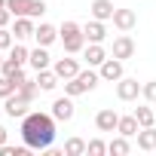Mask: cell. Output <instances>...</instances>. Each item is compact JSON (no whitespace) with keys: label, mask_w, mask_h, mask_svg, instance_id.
I'll return each instance as SVG.
<instances>
[{"label":"cell","mask_w":156,"mask_h":156,"mask_svg":"<svg viewBox=\"0 0 156 156\" xmlns=\"http://www.w3.org/2000/svg\"><path fill=\"white\" fill-rule=\"evenodd\" d=\"M55 122L58 119L52 113H40V110L28 113L22 119V141L31 150H49L52 141H55Z\"/></svg>","instance_id":"cell-1"},{"label":"cell","mask_w":156,"mask_h":156,"mask_svg":"<svg viewBox=\"0 0 156 156\" xmlns=\"http://www.w3.org/2000/svg\"><path fill=\"white\" fill-rule=\"evenodd\" d=\"M58 34H61V43H64V52L67 55H76V52H83L86 49V34H83V28L76 25V22H61V28H58Z\"/></svg>","instance_id":"cell-2"},{"label":"cell","mask_w":156,"mask_h":156,"mask_svg":"<svg viewBox=\"0 0 156 156\" xmlns=\"http://www.w3.org/2000/svg\"><path fill=\"white\" fill-rule=\"evenodd\" d=\"M101 83V73L98 70H80L73 76V80H64V95H70V98H76V95H83V92H92L95 86Z\"/></svg>","instance_id":"cell-3"},{"label":"cell","mask_w":156,"mask_h":156,"mask_svg":"<svg viewBox=\"0 0 156 156\" xmlns=\"http://www.w3.org/2000/svg\"><path fill=\"white\" fill-rule=\"evenodd\" d=\"M28 104H31V101H25L19 92H16V95H9V98H3V110H6V116H9V119H25V116L31 113V110H28Z\"/></svg>","instance_id":"cell-4"},{"label":"cell","mask_w":156,"mask_h":156,"mask_svg":"<svg viewBox=\"0 0 156 156\" xmlns=\"http://www.w3.org/2000/svg\"><path fill=\"white\" fill-rule=\"evenodd\" d=\"M141 83L135 80V76H122V80H116V98L119 101H135L138 95H141Z\"/></svg>","instance_id":"cell-5"},{"label":"cell","mask_w":156,"mask_h":156,"mask_svg":"<svg viewBox=\"0 0 156 156\" xmlns=\"http://www.w3.org/2000/svg\"><path fill=\"white\" fill-rule=\"evenodd\" d=\"M49 113H52L58 122H70V119H73V113H76V107H73V98H70V95H64V98H55Z\"/></svg>","instance_id":"cell-6"},{"label":"cell","mask_w":156,"mask_h":156,"mask_svg":"<svg viewBox=\"0 0 156 156\" xmlns=\"http://www.w3.org/2000/svg\"><path fill=\"white\" fill-rule=\"evenodd\" d=\"M98 73H101V80H107V83H116V80H122V76H126V67H122V61L119 58H107L101 67H98Z\"/></svg>","instance_id":"cell-7"},{"label":"cell","mask_w":156,"mask_h":156,"mask_svg":"<svg viewBox=\"0 0 156 156\" xmlns=\"http://www.w3.org/2000/svg\"><path fill=\"white\" fill-rule=\"evenodd\" d=\"M116 126H119V113H116V110L104 107V110L95 113V129H98V132H116Z\"/></svg>","instance_id":"cell-8"},{"label":"cell","mask_w":156,"mask_h":156,"mask_svg":"<svg viewBox=\"0 0 156 156\" xmlns=\"http://www.w3.org/2000/svg\"><path fill=\"white\" fill-rule=\"evenodd\" d=\"M52 70L58 73V80H73V76L80 73V61L76 58H55Z\"/></svg>","instance_id":"cell-9"},{"label":"cell","mask_w":156,"mask_h":156,"mask_svg":"<svg viewBox=\"0 0 156 156\" xmlns=\"http://www.w3.org/2000/svg\"><path fill=\"white\" fill-rule=\"evenodd\" d=\"M110 22H113V28H119L122 34H129V31L138 25V16H135V9H116Z\"/></svg>","instance_id":"cell-10"},{"label":"cell","mask_w":156,"mask_h":156,"mask_svg":"<svg viewBox=\"0 0 156 156\" xmlns=\"http://www.w3.org/2000/svg\"><path fill=\"white\" fill-rule=\"evenodd\" d=\"M34 31H37V25H34V19L31 16H19L16 19V25H12V37L22 43V40H28V37H34Z\"/></svg>","instance_id":"cell-11"},{"label":"cell","mask_w":156,"mask_h":156,"mask_svg":"<svg viewBox=\"0 0 156 156\" xmlns=\"http://www.w3.org/2000/svg\"><path fill=\"white\" fill-rule=\"evenodd\" d=\"M132 55H135V40H132L129 34H119V37L113 40V58L126 61V58H132Z\"/></svg>","instance_id":"cell-12"},{"label":"cell","mask_w":156,"mask_h":156,"mask_svg":"<svg viewBox=\"0 0 156 156\" xmlns=\"http://www.w3.org/2000/svg\"><path fill=\"white\" fill-rule=\"evenodd\" d=\"M83 55H86V64H89V67H101V64L110 58V55H107V49H104L101 43H89V46L83 49Z\"/></svg>","instance_id":"cell-13"},{"label":"cell","mask_w":156,"mask_h":156,"mask_svg":"<svg viewBox=\"0 0 156 156\" xmlns=\"http://www.w3.org/2000/svg\"><path fill=\"white\" fill-rule=\"evenodd\" d=\"M89 12H92V19H98V22H110L113 12H116V6H113V0H92Z\"/></svg>","instance_id":"cell-14"},{"label":"cell","mask_w":156,"mask_h":156,"mask_svg":"<svg viewBox=\"0 0 156 156\" xmlns=\"http://www.w3.org/2000/svg\"><path fill=\"white\" fill-rule=\"evenodd\" d=\"M83 34H86L89 43H104V40H107V28H104V22H98V19L86 22V25H83Z\"/></svg>","instance_id":"cell-15"},{"label":"cell","mask_w":156,"mask_h":156,"mask_svg":"<svg viewBox=\"0 0 156 156\" xmlns=\"http://www.w3.org/2000/svg\"><path fill=\"white\" fill-rule=\"evenodd\" d=\"M61 34H58V28L55 25H37V31H34V40H37V46H52L55 40H58Z\"/></svg>","instance_id":"cell-16"},{"label":"cell","mask_w":156,"mask_h":156,"mask_svg":"<svg viewBox=\"0 0 156 156\" xmlns=\"http://www.w3.org/2000/svg\"><path fill=\"white\" fill-rule=\"evenodd\" d=\"M28 64H31L34 70H46V67L52 64V55L46 52V46H37V49H31V58H28Z\"/></svg>","instance_id":"cell-17"},{"label":"cell","mask_w":156,"mask_h":156,"mask_svg":"<svg viewBox=\"0 0 156 156\" xmlns=\"http://www.w3.org/2000/svg\"><path fill=\"white\" fill-rule=\"evenodd\" d=\"M58 83H61V80H58V73H55L52 67H46V70H37V86H40L43 92H52Z\"/></svg>","instance_id":"cell-18"},{"label":"cell","mask_w":156,"mask_h":156,"mask_svg":"<svg viewBox=\"0 0 156 156\" xmlns=\"http://www.w3.org/2000/svg\"><path fill=\"white\" fill-rule=\"evenodd\" d=\"M135 138H138V147H141V150H147V153H150V150H156V129H153V126L141 129Z\"/></svg>","instance_id":"cell-19"},{"label":"cell","mask_w":156,"mask_h":156,"mask_svg":"<svg viewBox=\"0 0 156 156\" xmlns=\"http://www.w3.org/2000/svg\"><path fill=\"white\" fill-rule=\"evenodd\" d=\"M116 132H119V135H126V138H135V135L141 132V126H138L135 113H132V116H119V126H116Z\"/></svg>","instance_id":"cell-20"},{"label":"cell","mask_w":156,"mask_h":156,"mask_svg":"<svg viewBox=\"0 0 156 156\" xmlns=\"http://www.w3.org/2000/svg\"><path fill=\"white\" fill-rule=\"evenodd\" d=\"M129 150H132V144H129L126 135H119V138H113V141L107 144V153H110V156H126Z\"/></svg>","instance_id":"cell-21"},{"label":"cell","mask_w":156,"mask_h":156,"mask_svg":"<svg viewBox=\"0 0 156 156\" xmlns=\"http://www.w3.org/2000/svg\"><path fill=\"white\" fill-rule=\"evenodd\" d=\"M61 153H64V156H83V153H86V141H83V138H67Z\"/></svg>","instance_id":"cell-22"},{"label":"cell","mask_w":156,"mask_h":156,"mask_svg":"<svg viewBox=\"0 0 156 156\" xmlns=\"http://www.w3.org/2000/svg\"><path fill=\"white\" fill-rule=\"evenodd\" d=\"M135 119H138L141 129H147V126L156 122V113H153V107H135Z\"/></svg>","instance_id":"cell-23"},{"label":"cell","mask_w":156,"mask_h":156,"mask_svg":"<svg viewBox=\"0 0 156 156\" xmlns=\"http://www.w3.org/2000/svg\"><path fill=\"white\" fill-rule=\"evenodd\" d=\"M37 92H43V89L37 86V80H25V83L19 86V95H22L25 101H34V98H37Z\"/></svg>","instance_id":"cell-24"},{"label":"cell","mask_w":156,"mask_h":156,"mask_svg":"<svg viewBox=\"0 0 156 156\" xmlns=\"http://www.w3.org/2000/svg\"><path fill=\"white\" fill-rule=\"evenodd\" d=\"M6 9L19 19V16H28L31 12V0H6Z\"/></svg>","instance_id":"cell-25"},{"label":"cell","mask_w":156,"mask_h":156,"mask_svg":"<svg viewBox=\"0 0 156 156\" xmlns=\"http://www.w3.org/2000/svg\"><path fill=\"white\" fill-rule=\"evenodd\" d=\"M19 92V83L12 80V76H3L0 73V98H9V95H16Z\"/></svg>","instance_id":"cell-26"},{"label":"cell","mask_w":156,"mask_h":156,"mask_svg":"<svg viewBox=\"0 0 156 156\" xmlns=\"http://www.w3.org/2000/svg\"><path fill=\"white\" fill-rule=\"evenodd\" d=\"M9 58H12V61H19V64L25 67V64H28V58H31V52H28L22 43H12V49H9Z\"/></svg>","instance_id":"cell-27"},{"label":"cell","mask_w":156,"mask_h":156,"mask_svg":"<svg viewBox=\"0 0 156 156\" xmlns=\"http://www.w3.org/2000/svg\"><path fill=\"white\" fill-rule=\"evenodd\" d=\"M19 70H22V64H19V61H12L9 55L3 58V64H0V73H3V76H16Z\"/></svg>","instance_id":"cell-28"},{"label":"cell","mask_w":156,"mask_h":156,"mask_svg":"<svg viewBox=\"0 0 156 156\" xmlns=\"http://www.w3.org/2000/svg\"><path fill=\"white\" fill-rule=\"evenodd\" d=\"M86 153H89V156H101V153H107V144H104L101 138H92V141L86 144Z\"/></svg>","instance_id":"cell-29"},{"label":"cell","mask_w":156,"mask_h":156,"mask_svg":"<svg viewBox=\"0 0 156 156\" xmlns=\"http://www.w3.org/2000/svg\"><path fill=\"white\" fill-rule=\"evenodd\" d=\"M28 144L25 147H9V144H3V147H0V156H28Z\"/></svg>","instance_id":"cell-30"},{"label":"cell","mask_w":156,"mask_h":156,"mask_svg":"<svg viewBox=\"0 0 156 156\" xmlns=\"http://www.w3.org/2000/svg\"><path fill=\"white\" fill-rule=\"evenodd\" d=\"M12 43H16V37H12V31H6V28H0V49H12Z\"/></svg>","instance_id":"cell-31"},{"label":"cell","mask_w":156,"mask_h":156,"mask_svg":"<svg viewBox=\"0 0 156 156\" xmlns=\"http://www.w3.org/2000/svg\"><path fill=\"white\" fill-rule=\"evenodd\" d=\"M46 9H49V6H46V0H31V12H28V16H31V19H40Z\"/></svg>","instance_id":"cell-32"},{"label":"cell","mask_w":156,"mask_h":156,"mask_svg":"<svg viewBox=\"0 0 156 156\" xmlns=\"http://www.w3.org/2000/svg\"><path fill=\"white\" fill-rule=\"evenodd\" d=\"M141 95L150 101V104H156V80H150V83H144V89H141Z\"/></svg>","instance_id":"cell-33"},{"label":"cell","mask_w":156,"mask_h":156,"mask_svg":"<svg viewBox=\"0 0 156 156\" xmlns=\"http://www.w3.org/2000/svg\"><path fill=\"white\" fill-rule=\"evenodd\" d=\"M12 19H16V16H12V12H9L6 6H0V28H6V25H9Z\"/></svg>","instance_id":"cell-34"},{"label":"cell","mask_w":156,"mask_h":156,"mask_svg":"<svg viewBox=\"0 0 156 156\" xmlns=\"http://www.w3.org/2000/svg\"><path fill=\"white\" fill-rule=\"evenodd\" d=\"M6 138H9V132H6L3 126H0V147H3V144H6Z\"/></svg>","instance_id":"cell-35"},{"label":"cell","mask_w":156,"mask_h":156,"mask_svg":"<svg viewBox=\"0 0 156 156\" xmlns=\"http://www.w3.org/2000/svg\"><path fill=\"white\" fill-rule=\"evenodd\" d=\"M0 64H3V49H0Z\"/></svg>","instance_id":"cell-36"},{"label":"cell","mask_w":156,"mask_h":156,"mask_svg":"<svg viewBox=\"0 0 156 156\" xmlns=\"http://www.w3.org/2000/svg\"><path fill=\"white\" fill-rule=\"evenodd\" d=\"M0 6H6V0H0Z\"/></svg>","instance_id":"cell-37"}]
</instances>
